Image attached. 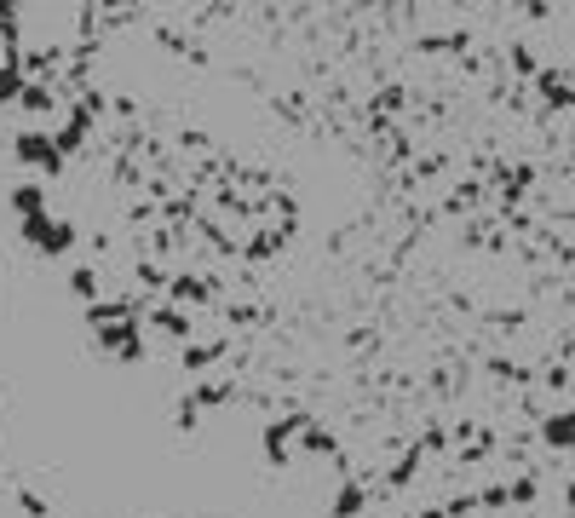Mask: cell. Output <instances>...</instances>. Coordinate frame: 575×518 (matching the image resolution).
<instances>
[{
  "instance_id": "6da1fadb",
  "label": "cell",
  "mask_w": 575,
  "mask_h": 518,
  "mask_svg": "<svg viewBox=\"0 0 575 518\" xmlns=\"http://www.w3.org/2000/svg\"><path fill=\"white\" fill-rule=\"evenodd\" d=\"M23 236H29L35 254H64L69 242H75V225H69V219H52V213H35V219H23Z\"/></svg>"
},
{
  "instance_id": "7a4b0ae2",
  "label": "cell",
  "mask_w": 575,
  "mask_h": 518,
  "mask_svg": "<svg viewBox=\"0 0 575 518\" xmlns=\"http://www.w3.org/2000/svg\"><path fill=\"white\" fill-rule=\"evenodd\" d=\"M541 432H547V444H552V449H575V409L552 415V421L541 426Z\"/></svg>"
},
{
  "instance_id": "3957f363",
  "label": "cell",
  "mask_w": 575,
  "mask_h": 518,
  "mask_svg": "<svg viewBox=\"0 0 575 518\" xmlns=\"http://www.w3.org/2000/svg\"><path fill=\"white\" fill-rule=\"evenodd\" d=\"M12 208H18V219H35V213H46V190L41 185H18L12 190Z\"/></svg>"
},
{
  "instance_id": "277c9868",
  "label": "cell",
  "mask_w": 575,
  "mask_h": 518,
  "mask_svg": "<svg viewBox=\"0 0 575 518\" xmlns=\"http://www.w3.org/2000/svg\"><path fill=\"white\" fill-rule=\"evenodd\" d=\"M18 156H23V162H52V139H41V133H23V139H18Z\"/></svg>"
},
{
  "instance_id": "5b68a950",
  "label": "cell",
  "mask_w": 575,
  "mask_h": 518,
  "mask_svg": "<svg viewBox=\"0 0 575 518\" xmlns=\"http://www.w3.org/2000/svg\"><path fill=\"white\" fill-rule=\"evenodd\" d=\"M357 507H363V490H340V495H334V518H357Z\"/></svg>"
},
{
  "instance_id": "8992f818",
  "label": "cell",
  "mask_w": 575,
  "mask_h": 518,
  "mask_svg": "<svg viewBox=\"0 0 575 518\" xmlns=\"http://www.w3.org/2000/svg\"><path fill=\"white\" fill-rule=\"evenodd\" d=\"M6 24H12V12H6V6H0V29H6Z\"/></svg>"
},
{
  "instance_id": "52a82bcc",
  "label": "cell",
  "mask_w": 575,
  "mask_h": 518,
  "mask_svg": "<svg viewBox=\"0 0 575 518\" xmlns=\"http://www.w3.org/2000/svg\"><path fill=\"white\" fill-rule=\"evenodd\" d=\"M570 513H575V484H570Z\"/></svg>"
}]
</instances>
